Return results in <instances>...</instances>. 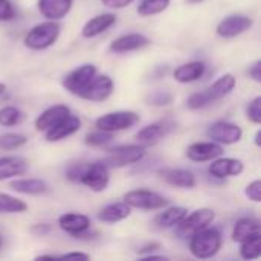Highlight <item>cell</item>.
Wrapping results in <instances>:
<instances>
[{"instance_id": "obj_5", "label": "cell", "mask_w": 261, "mask_h": 261, "mask_svg": "<svg viewBox=\"0 0 261 261\" xmlns=\"http://www.w3.org/2000/svg\"><path fill=\"white\" fill-rule=\"evenodd\" d=\"M216 219V213L211 208H199L191 214H187L174 228V232L179 239H190L194 232L200 231L205 226H210Z\"/></svg>"}, {"instance_id": "obj_17", "label": "cell", "mask_w": 261, "mask_h": 261, "mask_svg": "<svg viewBox=\"0 0 261 261\" xmlns=\"http://www.w3.org/2000/svg\"><path fill=\"white\" fill-rule=\"evenodd\" d=\"M173 128H174V124L170 121L148 124L136 133V141H138V144H141L144 147L153 145V144L159 142L164 136H167Z\"/></svg>"}, {"instance_id": "obj_2", "label": "cell", "mask_w": 261, "mask_h": 261, "mask_svg": "<svg viewBox=\"0 0 261 261\" xmlns=\"http://www.w3.org/2000/svg\"><path fill=\"white\" fill-rule=\"evenodd\" d=\"M60 32H61V26L58 21L46 20L32 26L26 32L23 38V44L31 50H44L57 43Z\"/></svg>"}, {"instance_id": "obj_34", "label": "cell", "mask_w": 261, "mask_h": 261, "mask_svg": "<svg viewBox=\"0 0 261 261\" xmlns=\"http://www.w3.org/2000/svg\"><path fill=\"white\" fill-rule=\"evenodd\" d=\"M113 141V133H109V132H104V130H96V132H90L86 135V145L89 147H95V148H101V147H106L107 144H110Z\"/></svg>"}, {"instance_id": "obj_6", "label": "cell", "mask_w": 261, "mask_h": 261, "mask_svg": "<svg viewBox=\"0 0 261 261\" xmlns=\"http://www.w3.org/2000/svg\"><path fill=\"white\" fill-rule=\"evenodd\" d=\"M141 116L136 112L132 110H118V112H110L102 116H99L95 121L96 128L109 132V133H116L122 130H128L139 124Z\"/></svg>"}, {"instance_id": "obj_47", "label": "cell", "mask_w": 261, "mask_h": 261, "mask_svg": "<svg viewBox=\"0 0 261 261\" xmlns=\"http://www.w3.org/2000/svg\"><path fill=\"white\" fill-rule=\"evenodd\" d=\"M3 249V237H2V234H0V251Z\"/></svg>"}, {"instance_id": "obj_20", "label": "cell", "mask_w": 261, "mask_h": 261, "mask_svg": "<svg viewBox=\"0 0 261 261\" xmlns=\"http://www.w3.org/2000/svg\"><path fill=\"white\" fill-rule=\"evenodd\" d=\"M161 177L171 187L176 188H182V190H193L197 185V179L196 174L191 170H185V168H167L162 170Z\"/></svg>"}, {"instance_id": "obj_26", "label": "cell", "mask_w": 261, "mask_h": 261, "mask_svg": "<svg viewBox=\"0 0 261 261\" xmlns=\"http://www.w3.org/2000/svg\"><path fill=\"white\" fill-rule=\"evenodd\" d=\"M255 236H261L260 222L255 217L239 219L232 228V232H231L232 242H236V243H242V242H245L251 237H255Z\"/></svg>"}, {"instance_id": "obj_30", "label": "cell", "mask_w": 261, "mask_h": 261, "mask_svg": "<svg viewBox=\"0 0 261 261\" xmlns=\"http://www.w3.org/2000/svg\"><path fill=\"white\" fill-rule=\"evenodd\" d=\"M171 0H141L136 11L141 17H151L164 12L170 6Z\"/></svg>"}, {"instance_id": "obj_27", "label": "cell", "mask_w": 261, "mask_h": 261, "mask_svg": "<svg viewBox=\"0 0 261 261\" xmlns=\"http://www.w3.org/2000/svg\"><path fill=\"white\" fill-rule=\"evenodd\" d=\"M130 214H132V208L122 200L102 206L98 213V219L104 223H118L130 217Z\"/></svg>"}, {"instance_id": "obj_38", "label": "cell", "mask_w": 261, "mask_h": 261, "mask_svg": "<svg viewBox=\"0 0 261 261\" xmlns=\"http://www.w3.org/2000/svg\"><path fill=\"white\" fill-rule=\"evenodd\" d=\"M86 167H87V162H78V164L69 165L67 170H66V177H67L69 180H72V182H78L80 177L83 176Z\"/></svg>"}, {"instance_id": "obj_7", "label": "cell", "mask_w": 261, "mask_h": 261, "mask_svg": "<svg viewBox=\"0 0 261 261\" xmlns=\"http://www.w3.org/2000/svg\"><path fill=\"white\" fill-rule=\"evenodd\" d=\"M115 92L113 80L106 73H96L92 81L84 87V90L78 95V98L90 101V102H102L112 96Z\"/></svg>"}, {"instance_id": "obj_41", "label": "cell", "mask_w": 261, "mask_h": 261, "mask_svg": "<svg viewBox=\"0 0 261 261\" xmlns=\"http://www.w3.org/2000/svg\"><path fill=\"white\" fill-rule=\"evenodd\" d=\"M159 249H161V243L151 242V243L142 246V248L138 251V254H139L141 257H145V255H150V254H153V252H156V251H159Z\"/></svg>"}, {"instance_id": "obj_4", "label": "cell", "mask_w": 261, "mask_h": 261, "mask_svg": "<svg viewBox=\"0 0 261 261\" xmlns=\"http://www.w3.org/2000/svg\"><path fill=\"white\" fill-rule=\"evenodd\" d=\"M122 200L133 210H144V211H158L170 205V200L159 193H154L151 190L139 188V190H132L124 194Z\"/></svg>"}, {"instance_id": "obj_1", "label": "cell", "mask_w": 261, "mask_h": 261, "mask_svg": "<svg viewBox=\"0 0 261 261\" xmlns=\"http://www.w3.org/2000/svg\"><path fill=\"white\" fill-rule=\"evenodd\" d=\"M223 245L222 232L217 228L205 226L200 231L194 232L190 237V252L197 260H210L214 258Z\"/></svg>"}, {"instance_id": "obj_14", "label": "cell", "mask_w": 261, "mask_h": 261, "mask_svg": "<svg viewBox=\"0 0 261 261\" xmlns=\"http://www.w3.org/2000/svg\"><path fill=\"white\" fill-rule=\"evenodd\" d=\"M150 44H151V40L147 35L139 34V32H132V34H125V35L115 38L110 43L109 50L113 54H127V52L144 49Z\"/></svg>"}, {"instance_id": "obj_46", "label": "cell", "mask_w": 261, "mask_h": 261, "mask_svg": "<svg viewBox=\"0 0 261 261\" xmlns=\"http://www.w3.org/2000/svg\"><path fill=\"white\" fill-rule=\"evenodd\" d=\"M5 90H6V86H5L3 83H0V96L5 93Z\"/></svg>"}, {"instance_id": "obj_11", "label": "cell", "mask_w": 261, "mask_h": 261, "mask_svg": "<svg viewBox=\"0 0 261 261\" xmlns=\"http://www.w3.org/2000/svg\"><path fill=\"white\" fill-rule=\"evenodd\" d=\"M254 24V20L249 15L245 14H234L225 17L219 24H217V35L222 38H236L246 31H249Z\"/></svg>"}, {"instance_id": "obj_10", "label": "cell", "mask_w": 261, "mask_h": 261, "mask_svg": "<svg viewBox=\"0 0 261 261\" xmlns=\"http://www.w3.org/2000/svg\"><path fill=\"white\" fill-rule=\"evenodd\" d=\"M96 73L98 69L95 64H81L63 78V87L69 93L78 96Z\"/></svg>"}, {"instance_id": "obj_13", "label": "cell", "mask_w": 261, "mask_h": 261, "mask_svg": "<svg viewBox=\"0 0 261 261\" xmlns=\"http://www.w3.org/2000/svg\"><path fill=\"white\" fill-rule=\"evenodd\" d=\"M223 154V145L214 141H202L193 142L187 148V158L191 162H210Z\"/></svg>"}, {"instance_id": "obj_48", "label": "cell", "mask_w": 261, "mask_h": 261, "mask_svg": "<svg viewBox=\"0 0 261 261\" xmlns=\"http://www.w3.org/2000/svg\"><path fill=\"white\" fill-rule=\"evenodd\" d=\"M190 3H199V2H202V0H188Z\"/></svg>"}, {"instance_id": "obj_31", "label": "cell", "mask_w": 261, "mask_h": 261, "mask_svg": "<svg viewBox=\"0 0 261 261\" xmlns=\"http://www.w3.org/2000/svg\"><path fill=\"white\" fill-rule=\"evenodd\" d=\"M261 236H255V237H251L240 245V257L243 260H257L260 258L261 255V242H260Z\"/></svg>"}, {"instance_id": "obj_9", "label": "cell", "mask_w": 261, "mask_h": 261, "mask_svg": "<svg viewBox=\"0 0 261 261\" xmlns=\"http://www.w3.org/2000/svg\"><path fill=\"white\" fill-rule=\"evenodd\" d=\"M206 136L220 145H234L242 141L243 130L240 125L228 121H217L206 130Z\"/></svg>"}, {"instance_id": "obj_43", "label": "cell", "mask_w": 261, "mask_h": 261, "mask_svg": "<svg viewBox=\"0 0 261 261\" xmlns=\"http://www.w3.org/2000/svg\"><path fill=\"white\" fill-rule=\"evenodd\" d=\"M52 231V226L49 223H38V225H34L31 228V232H34L35 236H46Z\"/></svg>"}, {"instance_id": "obj_44", "label": "cell", "mask_w": 261, "mask_h": 261, "mask_svg": "<svg viewBox=\"0 0 261 261\" xmlns=\"http://www.w3.org/2000/svg\"><path fill=\"white\" fill-rule=\"evenodd\" d=\"M55 258H80V260H90V255L89 254H84V252H66L63 255H55Z\"/></svg>"}, {"instance_id": "obj_16", "label": "cell", "mask_w": 261, "mask_h": 261, "mask_svg": "<svg viewBox=\"0 0 261 261\" xmlns=\"http://www.w3.org/2000/svg\"><path fill=\"white\" fill-rule=\"evenodd\" d=\"M90 219L86 214L81 213H64L58 217V226L66 234H70L72 237H78L90 229Z\"/></svg>"}, {"instance_id": "obj_33", "label": "cell", "mask_w": 261, "mask_h": 261, "mask_svg": "<svg viewBox=\"0 0 261 261\" xmlns=\"http://www.w3.org/2000/svg\"><path fill=\"white\" fill-rule=\"evenodd\" d=\"M28 142V138L21 133H3L0 135V150H17Z\"/></svg>"}, {"instance_id": "obj_24", "label": "cell", "mask_w": 261, "mask_h": 261, "mask_svg": "<svg viewBox=\"0 0 261 261\" xmlns=\"http://www.w3.org/2000/svg\"><path fill=\"white\" fill-rule=\"evenodd\" d=\"M29 168V164L21 156H0V182L20 177L23 176Z\"/></svg>"}, {"instance_id": "obj_21", "label": "cell", "mask_w": 261, "mask_h": 261, "mask_svg": "<svg viewBox=\"0 0 261 261\" xmlns=\"http://www.w3.org/2000/svg\"><path fill=\"white\" fill-rule=\"evenodd\" d=\"M237 86V78L232 73H225L220 78H217L208 89H205V95L210 101V104H214L220 99H223L225 96H228L229 93H232V90Z\"/></svg>"}, {"instance_id": "obj_36", "label": "cell", "mask_w": 261, "mask_h": 261, "mask_svg": "<svg viewBox=\"0 0 261 261\" xmlns=\"http://www.w3.org/2000/svg\"><path fill=\"white\" fill-rule=\"evenodd\" d=\"M246 116L248 119L255 124L260 125L261 124V96H255L252 101H249L248 107H246Z\"/></svg>"}, {"instance_id": "obj_28", "label": "cell", "mask_w": 261, "mask_h": 261, "mask_svg": "<svg viewBox=\"0 0 261 261\" xmlns=\"http://www.w3.org/2000/svg\"><path fill=\"white\" fill-rule=\"evenodd\" d=\"M187 214H188L187 208L168 205V206L162 208V213H159L154 217V225L159 229H170V228H174Z\"/></svg>"}, {"instance_id": "obj_3", "label": "cell", "mask_w": 261, "mask_h": 261, "mask_svg": "<svg viewBox=\"0 0 261 261\" xmlns=\"http://www.w3.org/2000/svg\"><path fill=\"white\" fill-rule=\"evenodd\" d=\"M145 158V147L141 144H128L119 145L107 150V154L101 159V162L110 168H125L128 165L139 164Z\"/></svg>"}, {"instance_id": "obj_18", "label": "cell", "mask_w": 261, "mask_h": 261, "mask_svg": "<svg viewBox=\"0 0 261 261\" xmlns=\"http://www.w3.org/2000/svg\"><path fill=\"white\" fill-rule=\"evenodd\" d=\"M70 113V109L64 104H55L47 107L44 112H41V115L37 116L35 119V130L40 133L47 132L49 128H52L54 125H57L61 119H64L67 115Z\"/></svg>"}, {"instance_id": "obj_45", "label": "cell", "mask_w": 261, "mask_h": 261, "mask_svg": "<svg viewBox=\"0 0 261 261\" xmlns=\"http://www.w3.org/2000/svg\"><path fill=\"white\" fill-rule=\"evenodd\" d=\"M260 138H261V132L258 130V132L255 133V145H257V147H260V145H261Z\"/></svg>"}, {"instance_id": "obj_42", "label": "cell", "mask_w": 261, "mask_h": 261, "mask_svg": "<svg viewBox=\"0 0 261 261\" xmlns=\"http://www.w3.org/2000/svg\"><path fill=\"white\" fill-rule=\"evenodd\" d=\"M249 76L255 81V83H261V61L257 60L252 63V66L249 67Z\"/></svg>"}, {"instance_id": "obj_40", "label": "cell", "mask_w": 261, "mask_h": 261, "mask_svg": "<svg viewBox=\"0 0 261 261\" xmlns=\"http://www.w3.org/2000/svg\"><path fill=\"white\" fill-rule=\"evenodd\" d=\"M135 0H101V3L110 9H122L127 8L128 5H132Z\"/></svg>"}, {"instance_id": "obj_8", "label": "cell", "mask_w": 261, "mask_h": 261, "mask_svg": "<svg viewBox=\"0 0 261 261\" xmlns=\"http://www.w3.org/2000/svg\"><path fill=\"white\" fill-rule=\"evenodd\" d=\"M78 182L93 193H102L107 190V187L110 184L109 168L101 161L87 164V167Z\"/></svg>"}, {"instance_id": "obj_35", "label": "cell", "mask_w": 261, "mask_h": 261, "mask_svg": "<svg viewBox=\"0 0 261 261\" xmlns=\"http://www.w3.org/2000/svg\"><path fill=\"white\" fill-rule=\"evenodd\" d=\"M147 102L154 107H165L173 102V95L167 90H154L147 96Z\"/></svg>"}, {"instance_id": "obj_15", "label": "cell", "mask_w": 261, "mask_h": 261, "mask_svg": "<svg viewBox=\"0 0 261 261\" xmlns=\"http://www.w3.org/2000/svg\"><path fill=\"white\" fill-rule=\"evenodd\" d=\"M80 128H81V119L76 115L69 113L64 119H61L57 125H54L43 135L47 142H58V141H63V139L78 133Z\"/></svg>"}, {"instance_id": "obj_19", "label": "cell", "mask_w": 261, "mask_h": 261, "mask_svg": "<svg viewBox=\"0 0 261 261\" xmlns=\"http://www.w3.org/2000/svg\"><path fill=\"white\" fill-rule=\"evenodd\" d=\"M9 188L24 196H44L50 191V187L46 180L34 177H14V180L9 184Z\"/></svg>"}, {"instance_id": "obj_37", "label": "cell", "mask_w": 261, "mask_h": 261, "mask_svg": "<svg viewBox=\"0 0 261 261\" xmlns=\"http://www.w3.org/2000/svg\"><path fill=\"white\" fill-rule=\"evenodd\" d=\"M245 196L249 199V200H252V202H255V203H260L261 202V182L258 179H255V180H252L246 188H245Z\"/></svg>"}, {"instance_id": "obj_29", "label": "cell", "mask_w": 261, "mask_h": 261, "mask_svg": "<svg viewBox=\"0 0 261 261\" xmlns=\"http://www.w3.org/2000/svg\"><path fill=\"white\" fill-rule=\"evenodd\" d=\"M28 211V203L18 197L0 193V214H23Z\"/></svg>"}, {"instance_id": "obj_25", "label": "cell", "mask_w": 261, "mask_h": 261, "mask_svg": "<svg viewBox=\"0 0 261 261\" xmlns=\"http://www.w3.org/2000/svg\"><path fill=\"white\" fill-rule=\"evenodd\" d=\"M206 72V64L203 61H188L174 69L173 76L180 84H191L199 81Z\"/></svg>"}, {"instance_id": "obj_23", "label": "cell", "mask_w": 261, "mask_h": 261, "mask_svg": "<svg viewBox=\"0 0 261 261\" xmlns=\"http://www.w3.org/2000/svg\"><path fill=\"white\" fill-rule=\"evenodd\" d=\"M116 23V15L112 12H104L92 17L86 21V24L81 29V35L84 38H95L101 34H104L107 29H110Z\"/></svg>"}, {"instance_id": "obj_32", "label": "cell", "mask_w": 261, "mask_h": 261, "mask_svg": "<svg viewBox=\"0 0 261 261\" xmlns=\"http://www.w3.org/2000/svg\"><path fill=\"white\" fill-rule=\"evenodd\" d=\"M24 119V113L14 106H5L0 109V125L2 127H14Z\"/></svg>"}, {"instance_id": "obj_22", "label": "cell", "mask_w": 261, "mask_h": 261, "mask_svg": "<svg viewBox=\"0 0 261 261\" xmlns=\"http://www.w3.org/2000/svg\"><path fill=\"white\" fill-rule=\"evenodd\" d=\"M73 6V0H38V12L46 20H61L64 18Z\"/></svg>"}, {"instance_id": "obj_39", "label": "cell", "mask_w": 261, "mask_h": 261, "mask_svg": "<svg viewBox=\"0 0 261 261\" xmlns=\"http://www.w3.org/2000/svg\"><path fill=\"white\" fill-rule=\"evenodd\" d=\"M15 17V8L11 0H0V21H11Z\"/></svg>"}, {"instance_id": "obj_12", "label": "cell", "mask_w": 261, "mask_h": 261, "mask_svg": "<svg viewBox=\"0 0 261 261\" xmlns=\"http://www.w3.org/2000/svg\"><path fill=\"white\" fill-rule=\"evenodd\" d=\"M208 173L214 179H226V177H236L240 176L245 171V164L240 159L236 158H223L219 156L213 161H210Z\"/></svg>"}]
</instances>
